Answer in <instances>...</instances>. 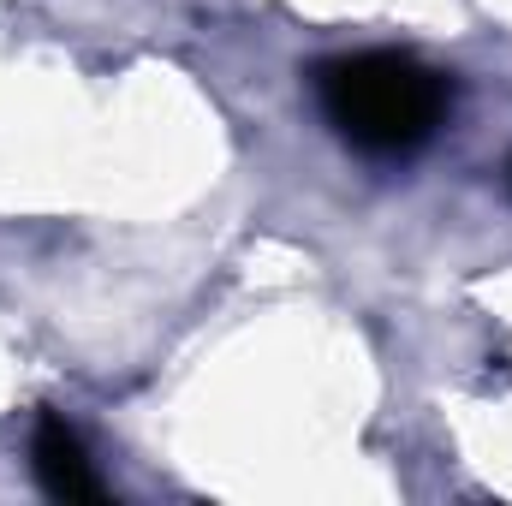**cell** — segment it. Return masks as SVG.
<instances>
[{
    "label": "cell",
    "instance_id": "obj_2",
    "mask_svg": "<svg viewBox=\"0 0 512 506\" xmlns=\"http://www.w3.org/2000/svg\"><path fill=\"white\" fill-rule=\"evenodd\" d=\"M30 459H36V477H42V489L54 501H102V477H96L84 441L66 429V417H42L36 423Z\"/></svg>",
    "mask_w": 512,
    "mask_h": 506
},
{
    "label": "cell",
    "instance_id": "obj_1",
    "mask_svg": "<svg viewBox=\"0 0 512 506\" xmlns=\"http://www.w3.org/2000/svg\"><path fill=\"white\" fill-rule=\"evenodd\" d=\"M322 120L364 155H411L447 120V78L411 54L370 48L340 54L316 72Z\"/></svg>",
    "mask_w": 512,
    "mask_h": 506
}]
</instances>
